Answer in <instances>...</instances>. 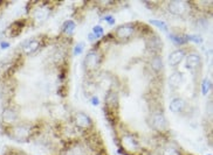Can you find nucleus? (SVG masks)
<instances>
[{"label": "nucleus", "mask_w": 213, "mask_h": 155, "mask_svg": "<svg viewBox=\"0 0 213 155\" xmlns=\"http://www.w3.org/2000/svg\"><path fill=\"white\" fill-rule=\"evenodd\" d=\"M200 65V56L198 54H190L186 58V68L190 70L196 69Z\"/></svg>", "instance_id": "8"}, {"label": "nucleus", "mask_w": 213, "mask_h": 155, "mask_svg": "<svg viewBox=\"0 0 213 155\" xmlns=\"http://www.w3.org/2000/svg\"><path fill=\"white\" fill-rule=\"evenodd\" d=\"M184 107H185V102L181 98H176L170 104V110L173 113H179L184 110Z\"/></svg>", "instance_id": "10"}, {"label": "nucleus", "mask_w": 213, "mask_h": 155, "mask_svg": "<svg viewBox=\"0 0 213 155\" xmlns=\"http://www.w3.org/2000/svg\"><path fill=\"white\" fill-rule=\"evenodd\" d=\"M1 47H2V49H6L7 47H9V43H7V42H2V43H1Z\"/></svg>", "instance_id": "25"}, {"label": "nucleus", "mask_w": 213, "mask_h": 155, "mask_svg": "<svg viewBox=\"0 0 213 155\" xmlns=\"http://www.w3.org/2000/svg\"><path fill=\"white\" fill-rule=\"evenodd\" d=\"M103 33H104V29H103V27H101V26H95L93 28V34L95 35V38L97 39V38H101L102 35H103Z\"/></svg>", "instance_id": "21"}, {"label": "nucleus", "mask_w": 213, "mask_h": 155, "mask_svg": "<svg viewBox=\"0 0 213 155\" xmlns=\"http://www.w3.org/2000/svg\"><path fill=\"white\" fill-rule=\"evenodd\" d=\"M14 138L18 139V140H24L26 139L28 134H29V128L26 127V126H18L15 127L13 131Z\"/></svg>", "instance_id": "11"}, {"label": "nucleus", "mask_w": 213, "mask_h": 155, "mask_svg": "<svg viewBox=\"0 0 213 155\" xmlns=\"http://www.w3.org/2000/svg\"><path fill=\"white\" fill-rule=\"evenodd\" d=\"M151 68H152L155 71H160L162 68H163V61L159 56H155V57L151 59Z\"/></svg>", "instance_id": "15"}, {"label": "nucleus", "mask_w": 213, "mask_h": 155, "mask_svg": "<svg viewBox=\"0 0 213 155\" xmlns=\"http://www.w3.org/2000/svg\"><path fill=\"white\" fill-rule=\"evenodd\" d=\"M75 124L81 127V128H87L92 125V120L90 118L87 116L86 113H82V112H77L75 114Z\"/></svg>", "instance_id": "5"}, {"label": "nucleus", "mask_w": 213, "mask_h": 155, "mask_svg": "<svg viewBox=\"0 0 213 155\" xmlns=\"http://www.w3.org/2000/svg\"><path fill=\"white\" fill-rule=\"evenodd\" d=\"M133 31H135V28H133V25L125 23V25H123V26H121L117 28V31H116V36L120 40L125 41V40H129L133 36Z\"/></svg>", "instance_id": "4"}, {"label": "nucleus", "mask_w": 213, "mask_h": 155, "mask_svg": "<svg viewBox=\"0 0 213 155\" xmlns=\"http://www.w3.org/2000/svg\"><path fill=\"white\" fill-rule=\"evenodd\" d=\"M151 125L157 131H165L167 127V124H166V119L163 113H155L151 118Z\"/></svg>", "instance_id": "3"}, {"label": "nucleus", "mask_w": 213, "mask_h": 155, "mask_svg": "<svg viewBox=\"0 0 213 155\" xmlns=\"http://www.w3.org/2000/svg\"><path fill=\"white\" fill-rule=\"evenodd\" d=\"M100 55H99V52H95V50H92V52H89L87 54L86 58H84V68H86L87 70H94V69H96L99 64H100Z\"/></svg>", "instance_id": "2"}, {"label": "nucleus", "mask_w": 213, "mask_h": 155, "mask_svg": "<svg viewBox=\"0 0 213 155\" xmlns=\"http://www.w3.org/2000/svg\"><path fill=\"white\" fill-rule=\"evenodd\" d=\"M39 40L36 39H31L26 41V43L22 45V49H24V52L26 54V55H31V54H33L38 50V48H39Z\"/></svg>", "instance_id": "6"}, {"label": "nucleus", "mask_w": 213, "mask_h": 155, "mask_svg": "<svg viewBox=\"0 0 213 155\" xmlns=\"http://www.w3.org/2000/svg\"><path fill=\"white\" fill-rule=\"evenodd\" d=\"M2 120L6 123H14L17 120V113L14 112V110L7 107L2 112Z\"/></svg>", "instance_id": "13"}, {"label": "nucleus", "mask_w": 213, "mask_h": 155, "mask_svg": "<svg viewBox=\"0 0 213 155\" xmlns=\"http://www.w3.org/2000/svg\"><path fill=\"white\" fill-rule=\"evenodd\" d=\"M123 143H124V146L127 147L128 150H131V149L137 148V146H138V145H137V142L135 141L133 138H131V136H129V135H127V136H124V138H123Z\"/></svg>", "instance_id": "14"}, {"label": "nucleus", "mask_w": 213, "mask_h": 155, "mask_svg": "<svg viewBox=\"0 0 213 155\" xmlns=\"http://www.w3.org/2000/svg\"><path fill=\"white\" fill-rule=\"evenodd\" d=\"M62 29H63V32L66 33V34H72L75 31V23H74V21L67 20L66 22L63 23V26H62Z\"/></svg>", "instance_id": "16"}, {"label": "nucleus", "mask_w": 213, "mask_h": 155, "mask_svg": "<svg viewBox=\"0 0 213 155\" xmlns=\"http://www.w3.org/2000/svg\"><path fill=\"white\" fill-rule=\"evenodd\" d=\"M208 155H212V154H208Z\"/></svg>", "instance_id": "27"}, {"label": "nucleus", "mask_w": 213, "mask_h": 155, "mask_svg": "<svg viewBox=\"0 0 213 155\" xmlns=\"http://www.w3.org/2000/svg\"><path fill=\"white\" fill-rule=\"evenodd\" d=\"M167 9L173 15H184L189 11V4L181 0H173L167 5Z\"/></svg>", "instance_id": "1"}, {"label": "nucleus", "mask_w": 213, "mask_h": 155, "mask_svg": "<svg viewBox=\"0 0 213 155\" xmlns=\"http://www.w3.org/2000/svg\"><path fill=\"white\" fill-rule=\"evenodd\" d=\"M184 56H185V52H183V50H180V49L173 52L170 55V57H169V64L171 65V67H177L183 61Z\"/></svg>", "instance_id": "7"}, {"label": "nucleus", "mask_w": 213, "mask_h": 155, "mask_svg": "<svg viewBox=\"0 0 213 155\" xmlns=\"http://www.w3.org/2000/svg\"><path fill=\"white\" fill-rule=\"evenodd\" d=\"M83 50V43H79V45H76V47L74 48V54L75 55H80L81 52Z\"/></svg>", "instance_id": "22"}, {"label": "nucleus", "mask_w": 213, "mask_h": 155, "mask_svg": "<svg viewBox=\"0 0 213 155\" xmlns=\"http://www.w3.org/2000/svg\"><path fill=\"white\" fill-rule=\"evenodd\" d=\"M163 155H179V153L176 148H173L171 146H167L163 149Z\"/></svg>", "instance_id": "19"}, {"label": "nucleus", "mask_w": 213, "mask_h": 155, "mask_svg": "<svg viewBox=\"0 0 213 155\" xmlns=\"http://www.w3.org/2000/svg\"><path fill=\"white\" fill-rule=\"evenodd\" d=\"M95 39H96V38H95L94 34H89V41H94Z\"/></svg>", "instance_id": "26"}, {"label": "nucleus", "mask_w": 213, "mask_h": 155, "mask_svg": "<svg viewBox=\"0 0 213 155\" xmlns=\"http://www.w3.org/2000/svg\"><path fill=\"white\" fill-rule=\"evenodd\" d=\"M104 20H106L109 25H114V23H115V19H114V16H111V15L104 16Z\"/></svg>", "instance_id": "23"}, {"label": "nucleus", "mask_w": 213, "mask_h": 155, "mask_svg": "<svg viewBox=\"0 0 213 155\" xmlns=\"http://www.w3.org/2000/svg\"><path fill=\"white\" fill-rule=\"evenodd\" d=\"M150 23L153 25L156 28H159L162 31H164V32L167 31V25L164 21H162V20H150Z\"/></svg>", "instance_id": "17"}, {"label": "nucleus", "mask_w": 213, "mask_h": 155, "mask_svg": "<svg viewBox=\"0 0 213 155\" xmlns=\"http://www.w3.org/2000/svg\"><path fill=\"white\" fill-rule=\"evenodd\" d=\"M210 88H211V83L208 79H204L203 81V84H201V92L203 95H207L208 91H210Z\"/></svg>", "instance_id": "20"}, {"label": "nucleus", "mask_w": 213, "mask_h": 155, "mask_svg": "<svg viewBox=\"0 0 213 155\" xmlns=\"http://www.w3.org/2000/svg\"><path fill=\"white\" fill-rule=\"evenodd\" d=\"M92 102H93V105H99V98L97 97H93V99H92Z\"/></svg>", "instance_id": "24"}, {"label": "nucleus", "mask_w": 213, "mask_h": 155, "mask_svg": "<svg viewBox=\"0 0 213 155\" xmlns=\"http://www.w3.org/2000/svg\"><path fill=\"white\" fill-rule=\"evenodd\" d=\"M106 104L113 110L118 106V97L116 95V92H109L106 96Z\"/></svg>", "instance_id": "12"}, {"label": "nucleus", "mask_w": 213, "mask_h": 155, "mask_svg": "<svg viewBox=\"0 0 213 155\" xmlns=\"http://www.w3.org/2000/svg\"><path fill=\"white\" fill-rule=\"evenodd\" d=\"M183 83V76L180 72H173L169 77V85L171 89H177Z\"/></svg>", "instance_id": "9"}, {"label": "nucleus", "mask_w": 213, "mask_h": 155, "mask_svg": "<svg viewBox=\"0 0 213 155\" xmlns=\"http://www.w3.org/2000/svg\"><path fill=\"white\" fill-rule=\"evenodd\" d=\"M170 36V39L172 40L173 42L176 43V45H183V43H185L187 40L186 38H181L180 35H174V34H170L169 35Z\"/></svg>", "instance_id": "18"}]
</instances>
